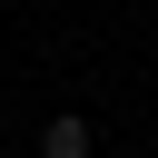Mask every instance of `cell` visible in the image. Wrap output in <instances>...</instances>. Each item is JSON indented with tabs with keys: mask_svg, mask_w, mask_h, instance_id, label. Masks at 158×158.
<instances>
[{
	"mask_svg": "<svg viewBox=\"0 0 158 158\" xmlns=\"http://www.w3.org/2000/svg\"><path fill=\"white\" fill-rule=\"evenodd\" d=\"M40 158H89V118H79V109H59V118L40 128Z\"/></svg>",
	"mask_w": 158,
	"mask_h": 158,
	"instance_id": "obj_1",
	"label": "cell"
}]
</instances>
